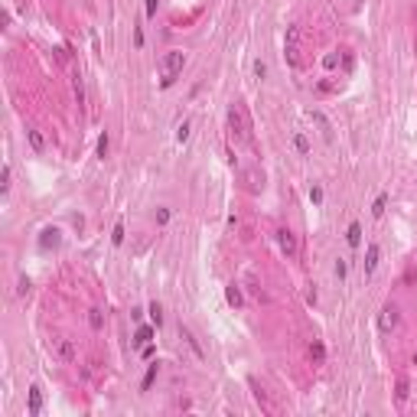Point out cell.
Instances as JSON below:
<instances>
[{"label": "cell", "instance_id": "1", "mask_svg": "<svg viewBox=\"0 0 417 417\" xmlns=\"http://www.w3.org/2000/svg\"><path fill=\"white\" fill-rule=\"evenodd\" d=\"M228 131H231V140L242 143V147H251V121H248V111L242 104H231L228 108Z\"/></svg>", "mask_w": 417, "mask_h": 417}, {"label": "cell", "instance_id": "2", "mask_svg": "<svg viewBox=\"0 0 417 417\" xmlns=\"http://www.w3.org/2000/svg\"><path fill=\"white\" fill-rule=\"evenodd\" d=\"M183 66H186V55L179 52V49H170V52L163 55V78H160V85L170 88L179 78V72H183Z\"/></svg>", "mask_w": 417, "mask_h": 417}, {"label": "cell", "instance_id": "3", "mask_svg": "<svg viewBox=\"0 0 417 417\" xmlns=\"http://www.w3.org/2000/svg\"><path fill=\"white\" fill-rule=\"evenodd\" d=\"M49 349H52V355H55L62 365L75 362V355H78V352H75V342L69 339V336H55V339L49 342Z\"/></svg>", "mask_w": 417, "mask_h": 417}, {"label": "cell", "instance_id": "4", "mask_svg": "<svg viewBox=\"0 0 417 417\" xmlns=\"http://www.w3.org/2000/svg\"><path fill=\"white\" fill-rule=\"evenodd\" d=\"M398 323H401V310H398V303H384L382 313H378V330L388 336V332L398 330Z\"/></svg>", "mask_w": 417, "mask_h": 417}, {"label": "cell", "instance_id": "5", "mask_svg": "<svg viewBox=\"0 0 417 417\" xmlns=\"http://www.w3.org/2000/svg\"><path fill=\"white\" fill-rule=\"evenodd\" d=\"M284 52H287V59H290V66H300V30H296V26H287Z\"/></svg>", "mask_w": 417, "mask_h": 417}, {"label": "cell", "instance_id": "6", "mask_svg": "<svg viewBox=\"0 0 417 417\" xmlns=\"http://www.w3.org/2000/svg\"><path fill=\"white\" fill-rule=\"evenodd\" d=\"M277 244H280V251L287 254V258H296V251H300V248H296V235L290 228H280L277 231Z\"/></svg>", "mask_w": 417, "mask_h": 417}, {"label": "cell", "instance_id": "7", "mask_svg": "<svg viewBox=\"0 0 417 417\" xmlns=\"http://www.w3.org/2000/svg\"><path fill=\"white\" fill-rule=\"evenodd\" d=\"M26 411H30V414H39V411H43V388H39V384H33V388H30V401H26Z\"/></svg>", "mask_w": 417, "mask_h": 417}, {"label": "cell", "instance_id": "8", "mask_svg": "<svg viewBox=\"0 0 417 417\" xmlns=\"http://www.w3.org/2000/svg\"><path fill=\"white\" fill-rule=\"evenodd\" d=\"M179 336L186 339V346H189V349L196 352V359H206V352H202V346H199V339L192 336V330H189V326H183V323H179Z\"/></svg>", "mask_w": 417, "mask_h": 417}, {"label": "cell", "instance_id": "9", "mask_svg": "<svg viewBox=\"0 0 417 417\" xmlns=\"http://www.w3.org/2000/svg\"><path fill=\"white\" fill-rule=\"evenodd\" d=\"M378 258H382V248H378V244H368V251H365V274H375Z\"/></svg>", "mask_w": 417, "mask_h": 417}, {"label": "cell", "instance_id": "10", "mask_svg": "<svg viewBox=\"0 0 417 417\" xmlns=\"http://www.w3.org/2000/svg\"><path fill=\"white\" fill-rule=\"evenodd\" d=\"M346 242H349V248H359V244H362V225H359V222H352V225H349Z\"/></svg>", "mask_w": 417, "mask_h": 417}, {"label": "cell", "instance_id": "11", "mask_svg": "<svg viewBox=\"0 0 417 417\" xmlns=\"http://www.w3.org/2000/svg\"><path fill=\"white\" fill-rule=\"evenodd\" d=\"M225 300H228L231 307H242V303H244L242 287H238V284H228V287H225Z\"/></svg>", "mask_w": 417, "mask_h": 417}, {"label": "cell", "instance_id": "12", "mask_svg": "<svg viewBox=\"0 0 417 417\" xmlns=\"http://www.w3.org/2000/svg\"><path fill=\"white\" fill-rule=\"evenodd\" d=\"M55 244H59V228H46L39 238V248H55Z\"/></svg>", "mask_w": 417, "mask_h": 417}, {"label": "cell", "instance_id": "13", "mask_svg": "<svg viewBox=\"0 0 417 417\" xmlns=\"http://www.w3.org/2000/svg\"><path fill=\"white\" fill-rule=\"evenodd\" d=\"M310 359H313L316 365L323 362V359H326V349H323V342H319V339H313V342H310Z\"/></svg>", "mask_w": 417, "mask_h": 417}, {"label": "cell", "instance_id": "14", "mask_svg": "<svg viewBox=\"0 0 417 417\" xmlns=\"http://www.w3.org/2000/svg\"><path fill=\"white\" fill-rule=\"evenodd\" d=\"M150 336H154V330H150V326H140V330H137V336H134V346H137V349H143V346L150 342Z\"/></svg>", "mask_w": 417, "mask_h": 417}, {"label": "cell", "instance_id": "15", "mask_svg": "<svg viewBox=\"0 0 417 417\" xmlns=\"http://www.w3.org/2000/svg\"><path fill=\"white\" fill-rule=\"evenodd\" d=\"M156 375H160V362H150V368H147V375H143V391H147V388H150V384L156 382Z\"/></svg>", "mask_w": 417, "mask_h": 417}, {"label": "cell", "instance_id": "16", "mask_svg": "<svg viewBox=\"0 0 417 417\" xmlns=\"http://www.w3.org/2000/svg\"><path fill=\"white\" fill-rule=\"evenodd\" d=\"M147 313H150V319H154V326H160V323H163V307H160L156 300L147 307Z\"/></svg>", "mask_w": 417, "mask_h": 417}, {"label": "cell", "instance_id": "17", "mask_svg": "<svg viewBox=\"0 0 417 417\" xmlns=\"http://www.w3.org/2000/svg\"><path fill=\"white\" fill-rule=\"evenodd\" d=\"M310 114H313V121L319 124V127H323V137H326V140H330L332 137V131H330V121H326V118H323V114H319V111H310Z\"/></svg>", "mask_w": 417, "mask_h": 417}, {"label": "cell", "instance_id": "18", "mask_svg": "<svg viewBox=\"0 0 417 417\" xmlns=\"http://www.w3.org/2000/svg\"><path fill=\"white\" fill-rule=\"evenodd\" d=\"M10 183H13V170H10V163H7L3 166V183H0V192H3V196L10 192Z\"/></svg>", "mask_w": 417, "mask_h": 417}, {"label": "cell", "instance_id": "19", "mask_svg": "<svg viewBox=\"0 0 417 417\" xmlns=\"http://www.w3.org/2000/svg\"><path fill=\"white\" fill-rule=\"evenodd\" d=\"M88 323H91V330H101V326H104V316H101V310H88Z\"/></svg>", "mask_w": 417, "mask_h": 417}, {"label": "cell", "instance_id": "20", "mask_svg": "<svg viewBox=\"0 0 417 417\" xmlns=\"http://www.w3.org/2000/svg\"><path fill=\"white\" fill-rule=\"evenodd\" d=\"M26 137H30V147L39 154V150H43V134H39V131H26Z\"/></svg>", "mask_w": 417, "mask_h": 417}, {"label": "cell", "instance_id": "21", "mask_svg": "<svg viewBox=\"0 0 417 417\" xmlns=\"http://www.w3.org/2000/svg\"><path fill=\"white\" fill-rule=\"evenodd\" d=\"M384 206H388V196H384V192H382V196L375 199V206H372V215H375V219H382V212H384Z\"/></svg>", "mask_w": 417, "mask_h": 417}, {"label": "cell", "instance_id": "22", "mask_svg": "<svg viewBox=\"0 0 417 417\" xmlns=\"http://www.w3.org/2000/svg\"><path fill=\"white\" fill-rule=\"evenodd\" d=\"M294 147H296V154H310V140L303 137V134H296L294 137Z\"/></svg>", "mask_w": 417, "mask_h": 417}, {"label": "cell", "instance_id": "23", "mask_svg": "<svg viewBox=\"0 0 417 417\" xmlns=\"http://www.w3.org/2000/svg\"><path fill=\"white\" fill-rule=\"evenodd\" d=\"M72 85H75V98H78V104H85V91H82V75H72Z\"/></svg>", "mask_w": 417, "mask_h": 417}, {"label": "cell", "instance_id": "24", "mask_svg": "<svg viewBox=\"0 0 417 417\" xmlns=\"http://www.w3.org/2000/svg\"><path fill=\"white\" fill-rule=\"evenodd\" d=\"M111 242H114V244H124V222H118V225H114V231H111Z\"/></svg>", "mask_w": 417, "mask_h": 417}, {"label": "cell", "instance_id": "25", "mask_svg": "<svg viewBox=\"0 0 417 417\" xmlns=\"http://www.w3.org/2000/svg\"><path fill=\"white\" fill-rule=\"evenodd\" d=\"M176 140H179V143H186V140H189V121H183L179 127H176Z\"/></svg>", "mask_w": 417, "mask_h": 417}, {"label": "cell", "instance_id": "26", "mask_svg": "<svg viewBox=\"0 0 417 417\" xmlns=\"http://www.w3.org/2000/svg\"><path fill=\"white\" fill-rule=\"evenodd\" d=\"M404 401H407V382L401 378V382H398V404L404 407Z\"/></svg>", "mask_w": 417, "mask_h": 417}, {"label": "cell", "instance_id": "27", "mask_svg": "<svg viewBox=\"0 0 417 417\" xmlns=\"http://www.w3.org/2000/svg\"><path fill=\"white\" fill-rule=\"evenodd\" d=\"M98 156H101V160L108 156V134H101V137H98Z\"/></svg>", "mask_w": 417, "mask_h": 417}, {"label": "cell", "instance_id": "28", "mask_svg": "<svg viewBox=\"0 0 417 417\" xmlns=\"http://www.w3.org/2000/svg\"><path fill=\"white\" fill-rule=\"evenodd\" d=\"M170 222V208H156V225H166Z\"/></svg>", "mask_w": 417, "mask_h": 417}, {"label": "cell", "instance_id": "29", "mask_svg": "<svg viewBox=\"0 0 417 417\" xmlns=\"http://www.w3.org/2000/svg\"><path fill=\"white\" fill-rule=\"evenodd\" d=\"M17 294H20V296L30 294V280H26V277H20V284H17Z\"/></svg>", "mask_w": 417, "mask_h": 417}, {"label": "cell", "instance_id": "30", "mask_svg": "<svg viewBox=\"0 0 417 417\" xmlns=\"http://www.w3.org/2000/svg\"><path fill=\"white\" fill-rule=\"evenodd\" d=\"M310 199H313V202L319 206V202H323V189H319V186H313V189H310Z\"/></svg>", "mask_w": 417, "mask_h": 417}, {"label": "cell", "instance_id": "31", "mask_svg": "<svg viewBox=\"0 0 417 417\" xmlns=\"http://www.w3.org/2000/svg\"><path fill=\"white\" fill-rule=\"evenodd\" d=\"M346 271H349V264H346V261H336V277H339V280L346 277Z\"/></svg>", "mask_w": 417, "mask_h": 417}, {"label": "cell", "instance_id": "32", "mask_svg": "<svg viewBox=\"0 0 417 417\" xmlns=\"http://www.w3.org/2000/svg\"><path fill=\"white\" fill-rule=\"evenodd\" d=\"M254 75H258V78H264V75H267V69H264V62H254Z\"/></svg>", "mask_w": 417, "mask_h": 417}, {"label": "cell", "instance_id": "33", "mask_svg": "<svg viewBox=\"0 0 417 417\" xmlns=\"http://www.w3.org/2000/svg\"><path fill=\"white\" fill-rule=\"evenodd\" d=\"M147 17H156V0H147Z\"/></svg>", "mask_w": 417, "mask_h": 417}, {"label": "cell", "instance_id": "34", "mask_svg": "<svg viewBox=\"0 0 417 417\" xmlns=\"http://www.w3.org/2000/svg\"><path fill=\"white\" fill-rule=\"evenodd\" d=\"M414 365H417V355H414Z\"/></svg>", "mask_w": 417, "mask_h": 417}]
</instances>
